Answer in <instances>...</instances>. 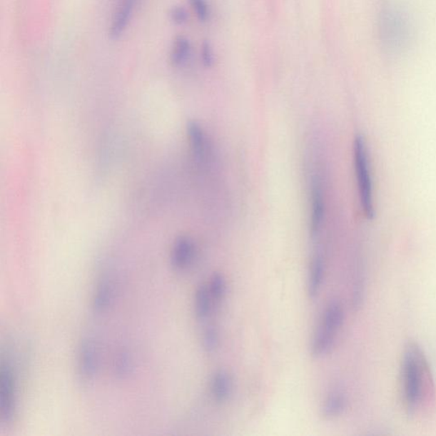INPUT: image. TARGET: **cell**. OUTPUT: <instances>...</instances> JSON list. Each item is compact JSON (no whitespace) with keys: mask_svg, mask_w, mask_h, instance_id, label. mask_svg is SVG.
<instances>
[{"mask_svg":"<svg viewBox=\"0 0 436 436\" xmlns=\"http://www.w3.org/2000/svg\"><path fill=\"white\" fill-rule=\"evenodd\" d=\"M400 377L404 407L408 415H415L434 389L428 361L416 343L405 348Z\"/></svg>","mask_w":436,"mask_h":436,"instance_id":"1","label":"cell"},{"mask_svg":"<svg viewBox=\"0 0 436 436\" xmlns=\"http://www.w3.org/2000/svg\"><path fill=\"white\" fill-rule=\"evenodd\" d=\"M377 34L385 55L395 57L403 54L412 36V26L406 13L393 4L382 7L378 15Z\"/></svg>","mask_w":436,"mask_h":436,"instance_id":"2","label":"cell"},{"mask_svg":"<svg viewBox=\"0 0 436 436\" xmlns=\"http://www.w3.org/2000/svg\"><path fill=\"white\" fill-rule=\"evenodd\" d=\"M354 160L360 203L364 216L372 220L374 217L372 183L370 171L367 148L361 136H356L354 142Z\"/></svg>","mask_w":436,"mask_h":436,"instance_id":"3","label":"cell"},{"mask_svg":"<svg viewBox=\"0 0 436 436\" xmlns=\"http://www.w3.org/2000/svg\"><path fill=\"white\" fill-rule=\"evenodd\" d=\"M345 320V312L340 303L333 302L328 306L323 321L313 338L311 353L315 358H320L332 349L337 333L342 328Z\"/></svg>","mask_w":436,"mask_h":436,"instance_id":"4","label":"cell"},{"mask_svg":"<svg viewBox=\"0 0 436 436\" xmlns=\"http://www.w3.org/2000/svg\"><path fill=\"white\" fill-rule=\"evenodd\" d=\"M0 396L3 420L10 422L16 411V378L11 365L4 363L0 367Z\"/></svg>","mask_w":436,"mask_h":436,"instance_id":"5","label":"cell"},{"mask_svg":"<svg viewBox=\"0 0 436 436\" xmlns=\"http://www.w3.org/2000/svg\"><path fill=\"white\" fill-rule=\"evenodd\" d=\"M99 353L93 341L86 339L78 352V370L83 380H91L98 372Z\"/></svg>","mask_w":436,"mask_h":436,"instance_id":"6","label":"cell"},{"mask_svg":"<svg viewBox=\"0 0 436 436\" xmlns=\"http://www.w3.org/2000/svg\"><path fill=\"white\" fill-rule=\"evenodd\" d=\"M195 255L196 245L191 238L180 236L173 245L171 263L177 270H183L191 265Z\"/></svg>","mask_w":436,"mask_h":436,"instance_id":"7","label":"cell"},{"mask_svg":"<svg viewBox=\"0 0 436 436\" xmlns=\"http://www.w3.org/2000/svg\"><path fill=\"white\" fill-rule=\"evenodd\" d=\"M135 0H121L114 12L109 35L113 39L120 38L124 34L133 15Z\"/></svg>","mask_w":436,"mask_h":436,"instance_id":"8","label":"cell"},{"mask_svg":"<svg viewBox=\"0 0 436 436\" xmlns=\"http://www.w3.org/2000/svg\"><path fill=\"white\" fill-rule=\"evenodd\" d=\"M189 145L197 160L205 158L207 152V140L203 128L196 121H189L187 125Z\"/></svg>","mask_w":436,"mask_h":436,"instance_id":"9","label":"cell"},{"mask_svg":"<svg viewBox=\"0 0 436 436\" xmlns=\"http://www.w3.org/2000/svg\"><path fill=\"white\" fill-rule=\"evenodd\" d=\"M211 390L216 402H225L230 397L233 390V380L230 374L223 370L216 372L211 380Z\"/></svg>","mask_w":436,"mask_h":436,"instance_id":"10","label":"cell"},{"mask_svg":"<svg viewBox=\"0 0 436 436\" xmlns=\"http://www.w3.org/2000/svg\"><path fill=\"white\" fill-rule=\"evenodd\" d=\"M311 218H310V235L315 237L318 235L321 226H323L325 203L320 188L315 185L312 189V205H311Z\"/></svg>","mask_w":436,"mask_h":436,"instance_id":"11","label":"cell"},{"mask_svg":"<svg viewBox=\"0 0 436 436\" xmlns=\"http://www.w3.org/2000/svg\"><path fill=\"white\" fill-rule=\"evenodd\" d=\"M325 274V264L320 255H315L312 259L310 275L308 279V293L311 298L319 294L323 285Z\"/></svg>","mask_w":436,"mask_h":436,"instance_id":"12","label":"cell"},{"mask_svg":"<svg viewBox=\"0 0 436 436\" xmlns=\"http://www.w3.org/2000/svg\"><path fill=\"white\" fill-rule=\"evenodd\" d=\"M347 406V399L341 391H334L330 394L323 405V416L325 420L340 416Z\"/></svg>","mask_w":436,"mask_h":436,"instance_id":"13","label":"cell"},{"mask_svg":"<svg viewBox=\"0 0 436 436\" xmlns=\"http://www.w3.org/2000/svg\"><path fill=\"white\" fill-rule=\"evenodd\" d=\"M213 302L209 288L206 285H201L196 290L195 297V310L198 319L204 320L208 318Z\"/></svg>","mask_w":436,"mask_h":436,"instance_id":"14","label":"cell"},{"mask_svg":"<svg viewBox=\"0 0 436 436\" xmlns=\"http://www.w3.org/2000/svg\"><path fill=\"white\" fill-rule=\"evenodd\" d=\"M113 288L108 280H102L98 284L93 297L95 311L102 313L108 310L113 302Z\"/></svg>","mask_w":436,"mask_h":436,"instance_id":"15","label":"cell"},{"mask_svg":"<svg viewBox=\"0 0 436 436\" xmlns=\"http://www.w3.org/2000/svg\"><path fill=\"white\" fill-rule=\"evenodd\" d=\"M191 43L186 38L178 37L176 39L173 44V50L171 52V63L176 67H181L187 63L189 56H191Z\"/></svg>","mask_w":436,"mask_h":436,"instance_id":"16","label":"cell"},{"mask_svg":"<svg viewBox=\"0 0 436 436\" xmlns=\"http://www.w3.org/2000/svg\"><path fill=\"white\" fill-rule=\"evenodd\" d=\"M113 367L117 377L123 378V380L131 375L133 372L134 365L128 352L122 351L117 355L116 360H114Z\"/></svg>","mask_w":436,"mask_h":436,"instance_id":"17","label":"cell"},{"mask_svg":"<svg viewBox=\"0 0 436 436\" xmlns=\"http://www.w3.org/2000/svg\"><path fill=\"white\" fill-rule=\"evenodd\" d=\"M227 285L226 280L223 275L215 273L211 279L209 290L211 298L215 303H219L223 300L226 295Z\"/></svg>","mask_w":436,"mask_h":436,"instance_id":"18","label":"cell"},{"mask_svg":"<svg viewBox=\"0 0 436 436\" xmlns=\"http://www.w3.org/2000/svg\"><path fill=\"white\" fill-rule=\"evenodd\" d=\"M219 345V333L217 328L211 325L205 330L203 334V347L208 353H213Z\"/></svg>","mask_w":436,"mask_h":436,"instance_id":"19","label":"cell"},{"mask_svg":"<svg viewBox=\"0 0 436 436\" xmlns=\"http://www.w3.org/2000/svg\"><path fill=\"white\" fill-rule=\"evenodd\" d=\"M200 20L204 21L208 19V6L205 0H189Z\"/></svg>","mask_w":436,"mask_h":436,"instance_id":"20","label":"cell"},{"mask_svg":"<svg viewBox=\"0 0 436 436\" xmlns=\"http://www.w3.org/2000/svg\"><path fill=\"white\" fill-rule=\"evenodd\" d=\"M188 19V12L183 7L176 6L171 11V19L176 24H183L186 23Z\"/></svg>","mask_w":436,"mask_h":436,"instance_id":"21","label":"cell"}]
</instances>
